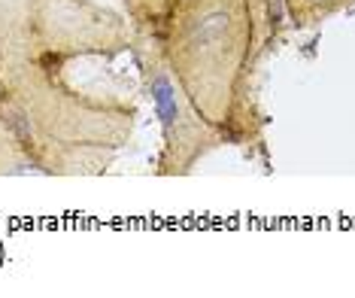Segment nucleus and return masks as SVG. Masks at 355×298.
Instances as JSON below:
<instances>
[{
    "label": "nucleus",
    "mask_w": 355,
    "mask_h": 298,
    "mask_svg": "<svg viewBox=\"0 0 355 298\" xmlns=\"http://www.w3.org/2000/svg\"><path fill=\"white\" fill-rule=\"evenodd\" d=\"M131 19L94 0H0V122L49 176H101L131 143Z\"/></svg>",
    "instance_id": "obj_1"
},
{
    "label": "nucleus",
    "mask_w": 355,
    "mask_h": 298,
    "mask_svg": "<svg viewBox=\"0 0 355 298\" xmlns=\"http://www.w3.org/2000/svg\"><path fill=\"white\" fill-rule=\"evenodd\" d=\"M131 25L200 116L231 143L261 147L255 74L279 37L268 0H131Z\"/></svg>",
    "instance_id": "obj_2"
},
{
    "label": "nucleus",
    "mask_w": 355,
    "mask_h": 298,
    "mask_svg": "<svg viewBox=\"0 0 355 298\" xmlns=\"http://www.w3.org/2000/svg\"><path fill=\"white\" fill-rule=\"evenodd\" d=\"M137 67H140L143 94L152 101L161 128V152H158V176H189L204 162L209 152L228 147V134L216 128L200 110L189 101L182 85L176 83L171 67L149 40L137 37L134 43Z\"/></svg>",
    "instance_id": "obj_3"
},
{
    "label": "nucleus",
    "mask_w": 355,
    "mask_h": 298,
    "mask_svg": "<svg viewBox=\"0 0 355 298\" xmlns=\"http://www.w3.org/2000/svg\"><path fill=\"white\" fill-rule=\"evenodd\" d=\"M0 176H49L6 122H0Z\"/></svg>",
    "instance_id": "obj_4"
},
{
    "label": "nucleus",
    "mask_w": 355,
    "mask_h": 298,
    "mask_svg": "<svg viewBox=\"0 0 355 298\" xmlns=\"http://www.w3.org/2000/svg\"><path fill=\"white\" fill-rule=\"evenodd\" d=\"M355 0H286V13H288V25L297 31H310L325 25L331 15L349 10Z\"/></svg>",
    "instance_id": "obj_5"
}]
</instances>
